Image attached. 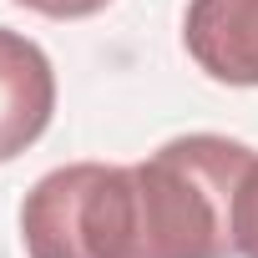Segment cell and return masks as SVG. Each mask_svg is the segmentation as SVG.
I'll return each mask as SVG.
<instances>
[{
  "label": "cell",
  "mask_w": 258,
  "mask_h": 258,
  "mask_svg": "<svg viewBox=\"0 0 258 258\" xmlns=\"http://www.w3.org/2000/svg\"><path fill=\"white\" fill-rule=\"evenodd\" d=\"M182 46L223 86H258V0H187Z\"/></svg>",
  "instance_id": "3957f363"
},
{
  "label": "cell",
  "mask_w": 258,
  "mask_h": 258,
  "mask_svg": "<svg viewBox=\"0 0 258 258\" xmlns=\"http://www.w3.org/2000/svg\"><path fill=\"white\" fill-rule=\"evenodd\" d=\"M233 238H238V258H258V157L238 187V213H233Z\"/></svg>",
  "instance_id": "277c9868"
},
{
  "label": "cell",
  "mask_w": 258,
  "mask_h": 258,
  "mask_svg": "<svg viewBox=\"0 0 258 258\" xmlns=\"http://www.w3.org/2000/svg\"><path fill=\"white\" fill-rule=\"evenodd\" d=\"M253 147L187 132L106 172V258H238L233 213Z\"/></svg>",
  "instance_id": "6da1fadb"
},
{
  "label": "cell",
  "mask_w": 258,
  "mask_h": 258,
  "mask_svg": "<svg viewBox=\"0 0 258 258\" xmlns=\"http://www.w3.org/2000/svg\"><path fill=\"white\" fill-rule=\"evenodd\" d=\"M56 116V71L51 56L0 26V162L21 157Z\"/></svg>",
  "instance_id": "7a4b0ae2"
},
{
  "label": "cell",
  "mask_w": 258,
  "mask_h": 258,
  "mask_svg": "<svg viewBox=\"0 0 258 258\" xmlns=\"http://www.w3.org/2000/svg\"><path fill=\"white\" fill-rule=\"evenodd\" d=\"M16 6H26V11H36L46 21H86V16L106 11L111 0H16Z\"/></svg>",
  "instance_id": "5b68a950"
}]
</instances>
